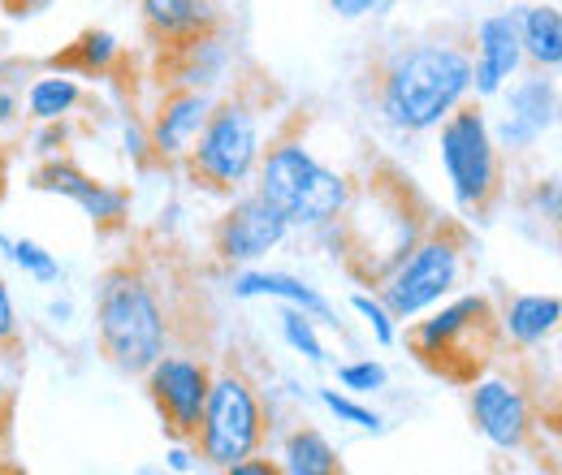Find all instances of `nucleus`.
I'll return each instance as SVG.
<instances>
[{
  "label": "nucleus",
  "mask_w": 562,
  "mask_h": 475,
  "mask_svg": "<svg viewBox=\"0 0 562 475\" xmlns=\"http://www.w3.org/2000/svg\"><path fill=\"white\" fill-rule=\"evenodd\" d=\"M53 0H0V9L9 13V18H35V13H44Z\"/></svg>",
  "instance_id": "c9c22d12"
},
{
  "label": "nucleus",
  "mask_w": 562,
  "mask_h": 475,
  "mask_svg": "<svg viewBox=\"0 0 562 475\" xmlns=\"http://www.w3.org/2000/svg\"><path fill=\"white\" fill-rule=\"evenodd\" d=\"M281 104L278 82L256 66H247V78H234L225 95H216L209 109L204 131L195 135L191 151L182 156V173L195 191L209 195H238L251 186L260 151H265V131H269V109Z\"/></svg>",
  "instance_id": "7ed1b4c3"
},
{
  "label": "nucleus",
  "mask_w": 562,
  "mask_h": 475,
  "mask_svg": "<svg viewBox=\"0 0 562 475\" xmlns=\"http://www.w3.org/2000/svg\"><path fill=\"white\" fill-rule=\"evenodd\" d=\"M195 454L216 467V472H229L234 463L251 459V454H265L269 445V407H265V394L256 385V376L247 372V363L225 350L216 363H212V385L204 410H200V428H195Z\"/></svg>",
  "instance_id": "0eeeda50"
},
{
  "label": "nucleus",
  "mask_w": 562,
  "mask_h": 475,
  "mask_svg": "<svg viewBox=\"0 0 562 475\" xmlns=\"http://www.w3.org/2000/svg\"><path fill=\"white\" fill-rule=\"evenodd\" d=\"M9 407H13V403L4 398V403H0V472H9V463H4V459H9Z\"/></svg>",
  "instance_id": "4c0bfd02"
},
{
  "label": "nucleus",
  "mask_w": 562,
  "mask_h": 475,
  "mask_svg": "<svg viewBox=\"0 0 562 475\" xmlns=\"http://www.w3.org/2000/svg\"><path fill=\"white\" fill-rule=\"evenodd\" d=\"M238 57L234 44L225 39V31L200 35L191 44L178 48H160L156 53V82L160 87H200V91H221L225 82H234Z\"/></svg>",
  "instance_id": "f3484780"
},
{
  "label": "nucleus",
  "mask_w": 562,
  "mask_h": 475,
  "mask_svg": "<svg viewBox=\"0 0 562 475\" xmlns=\"http://www.w3.org/2000/svg\"><path fill=\"white\" fill-rule=\"evenodd\" d=\"M216 100V91H200V87H160V100L156 109L143 117L147 138H151V151H156V165H182V156L191 151L195 135L204 131L209 122V109Z\"/></svg>",
  "instance_id": "2eb2a0df"
},
{
  "label": "nucleus",
  "mask_w": 562,
  "mask_h": 475,
  "mask_svg": "<svg viewBox=\"0 0 562 475\" xmlns=\"http://www.w3.org/2000/svg\"><path fill=\"white\" fill-rule=\"evenodd\" d=\"M562 303L559 294H510L497 312L506 350H537L559 333Z\"/></svg>",
  "instance_id": "6ab92c4d"
},
{
  "label": "nucleus",
  "mask_w": 562,
  "mask_h": 475,
  "mask_svg": "<svg viewBox=\"0 0 562 475\" xmlns=\"http://www.w3.org/2000/svg\"><path fill=\"white\" fill-rule=\"evenodd\" d=\"M18 113H22V100H18V91L0 87V126H9V122H13Z\"/></svg>",
  "instance_id": "e433bc0d"
},
{
  "label": "nucleus",
  "mask_w": 562,
  "mask_h": 475,
  "mask_svg": "<svg viewBox=\"0 0 562 475\" xmlns=\"http://www.w3.org/2000/svg\"><path fill=\"white\" fill-rule=\"evenodd\" d=\"M4 186H9V151L0 143V200H4Z\"/></svg>",
  "instance_id": "58836bf2"
},
{
  "label": "nucleus",
  "mask_w": 562,
  "mask_h": 475,
  "mask_svg": "<svg viewBox=\"0 0 562 475\" xmlns=\"http://www.w3.org/2000/svg\"><path fill=\"white\" fill-rule=\"evenodd\" d=\"M9 260H13L18 269L26 272L31 281H40V285H53V281H61V264H57V256H53L48 247H40L35 238H13V247H9Z\"/></svg>",
  "instance_id": "a878e982"
},
{
  "label": "nucleus",
  "mask_w": 562,
  "mask_h": 475,
  "mask_svg": "<svg viewBox=\"0 0 562 475\" xmlns=\"http://www.w3.org/2000/svg\"><path fill=\"white\" fill-rule=\"evenodd\" d=\"M437 156L450 182V195L463 216L490 220L506 200V156L497 151L485 117V100L468 95L441 126H437Z\"/></svg>",
  "instance_id": "1a4fd4ad"
},
{
  "label": "nucleus",
  "mask_w": 562,
  "mask_h": 475,
  "mask_svg": "<svg viewBox=\"0 0 562 475\" xmlns=\"http://www.w3.org/2000/svg\"><path fill=\"white\" fill-rule=\"evenodd\" d=\"M502 95H506V109H502L497 126H490V131L497 151L510 160V156L532 151L541 138L559 126V82H554V73L528 69V78H519L515 87L506 82Z\"/></svg>",
  "instance_id": "ddd939ff"
},
{
  "label": "nucleus",
  "mask_w": 562,
  "mask_h": 475,
  "mask_svg": "<svg viewBox=\"0 0 562 475\" xmlns=\"http://www.w3.org/2000/svg\"><path fill=\"white\" fill-rule=\"evenodd\" d=\"M432 316L407 320V350L424 372L441 376L446 385H472L506 354V338L497 325V307L490 294H459L428 307Z\"/></svg>",
  "instance_id": "423d86ee"
},
{
  "label": "nucleus",
  "mask_w": 562,
  "mask_h": 475,
  "mask_svg": "<svg viewBox=\"0 0 562 475\" xmlns=\"http://www.w3.org/2000/svg\"><path fill=\"white\" fill-rule=\"evenodd\" d=\"M70 303H53V307H48V316H53V320H57V325H66V320H70Z\"/></svg>",
  "instance_id": "ea45409f"
},
{
  "label": "nucleus",
  "mask_w": 562,
  "mask_h": 475,
  "mask_svg": "<svg viewBox=\"0 0 562 475\" xmlns=\"http://www.w3.org/2000/svg\"><path fill=\"white\" fill-rule=\"evenodd\" d=\"M212 385V354L200 350H165L147 372H143V389H147V403L160 419V432L169 441H195V428H200V410L209 398Z\"/></svg>",
  "instance_id": "9d476101"
},
{
  "label": "nucleus",
  "mask_w": 562,
  "mask_h": 475,
  "mask_svg": "<svg viewBox=\"0 0 562 475\" xmlns=\"http://www.w3.org/2000/svg\"><path fill=\"white\" fill-rule=\"evenodd\" d=\"M321 403L329 415H338L342 423H351V428H363V432H381L385 423H381V415L372 407H363V403H355L351 394H338V389H321Z\"/></svg>",
  "instance_id": "bb28decb"
},
{
  "label": "nucleus",
  "mask_w": 562,
  "mask_h": 475,
  "mask_svg": "<svg viewBox=\"0 0 562 475\" xmlns=\"http://www.w3.org/2000/svg\"><path fill=\"white\" fill-rule=\"evenodd\" d=\"M229 290H234V298H281V303H290V307H303L316 325L338 329L334 303H329L316 285H307V281H299V276H290V272H238V276L229 281Z\"/></svg>",
  "instance_id": "aec40b11"
},
{
  "label": "nucleus",
  "mask_w": 562,
  "mask_h": 475,
  "mask_svg": "<svg viewBox=\"0 0 562 475\" xmlns=\"http://www.w3.org/2000/svg\"><path fill=\"white\" fill-rule=\"evenodd\" d=\"M472 95V31L432 26L368 53L359 100L394 135L437 131Z\"/></svg>",
  "instance_id": "f257e3e1"
},
{
  "label": "nucleus",
  "mask_w": 562,
  "mask_h": 475,
  "mask_svg": "<svg viewBox=\"0 0 562 475\" xmlns=\"http://www.w3.org/2000/svg\"><path fill=\"white\" fill-rule=\"evenodd\" d=\"M342 22H359V18H381V13H390L398 0H325Z\"/></svg>",
  "instance_id": "2f4dec72"
},
{
  "label": "nucleus",
  "mask_w": 562,
  "mask_h": 475,
  "mask_svg": "<svg viewBox=\"0 0 562 475\" xmlns=\"http://www.w3.org/2000/svg\"><path fill=\"white\" fill-rule=\"evenodd\" d=\"M290 234H294L290 220L269 200H260L256 191H238V195H229V207L212 220L209 238L216 264L238 269V264H260Z\"/></svg>",
  "instance_id": "f8f14e48"
},
{
  "label": "nucleus",
  "mask_w": 562,
  "mask_h": 475,
  "mask_svg": "<svg viewBox=\"0 0 562 475\" xmlns=\"http://www.w3.org/2000/svg\"><path fill=\"white\" fill-rule=\"evenodd\" d=\"M481 4H497V0H481Z\"/></svg>",
  "instance_id": "a19ab883"
},
{
  "label": "nucleus",
  "mask_w": 562,
  "mask_h": 475,
  "mask_svg": "<svg viewBox=\"0 0 562 475\" xmlns=\"http://www.w3.org/2000/svg\"><path fill=\"white\" fill-rule=\"evenodd\" d=\"M200 463H195V445H187V441H173V450H169V472H195Z\"/></svg>",
  "instance_id": "f704fd0d"
},
{
  "label": "nucleus",
  "mask_w": 562,
  "mask_h": 475,
  "mask_svg": "<svg viewBox=\"0 0 562 475\" xmlns=\"http://www.w3.org/2000/svg\"><path fill=\"white\" fill-rule=\"evenodd\" d=\"M528 207H532V216H541V220L559 225L562 207H559V178H554V173L532 182V191H528Z\"/></svg>",
  "instance_id": "7c9ffc66"
},
{
  "label": "nucleus",
  "mask_w": 562,
  "mask_h": 475,
  "mask_svg": "<svg viewBox=\"0 0 562 475\" xmlns=\"http://www.w3.org/2000/svg\"><path fill=\"white\" fill-rule=\"evenodd\" d=\"M122 61H126V48L117 44V35L104 31V26H91L66 53H57L48 66L61 69V73H78V78H109Z\"/></svg>",
  "instance_id": "4be33fe9"
},
{
  "label": "nucleus",
  "mask_w": 562,
  "mask_h": 475,
  "mask_svg": "<svg viewBox=\"0 0 562 475\" xmlns=\"http://www.w3.org/2000/svg\"><path fill=\"white\" fill-rule=\"evenodd\" d=\"M31 191L44 195H61L70 204L82 207V216L91 220V229L100 234H122L131 225V191L91 178L87 169H78L70 156H48L35 173H31Z\"/></svg>",
  "instance_id": "4468645a"
},
{
  "label": "nucleus",
  "mask_w": 562,
  "mask_h": 475,
  "mask_svg": "<svg viewBox=\"0 0 562 475\" xmlns=\"http://www.w3.org/2000/svg\"><path fill=\"white\" fill-rule=\"evenodd\" d=\"M22 104H26V117H35V122H70L74 113L87 104V87L74 73L48 69L26 87Z\"/></svg>",
  "instance_id": "b1692460"
},
{
  "label": "nucleus",
  "mask_w": 562,
  "mask_h": 475,
  "mask_svg": "<svg viewBox=\"0 0 562 475\" xmlns=\"http://www.w3.org/2000/svg\"><path fill=\"white\" fill-rule=\"evenodd\" d=\"M351 307L363 316V320H368V325H372V338H376V346H385V350H390V346L398 341V320L385 312V303H381L376 294H351Z\"/></svg>",
  "instance_id": "c85d7f7f"
},
{
  "label": "nucleus",
  "mask_w": 562,
  "mask_h": 475,
  "mask_svg": "<svg viewBox=\"0 0 562 475\" xmlns=\"http://www.w3.org/2000/svg\"><path fill=\"white\" fill-rule=\"evenodd\" d=\"M472 269V229L459 216H432L416 247L372 290L394 320H416L441 298H450Z\"/></svg>",
  "instance_id": "6e6552de"
},
{
  "label": "nucleus",
  "mask_w": 562,
  "mask_h": 475,
  "mask_svg": "<svg viewBox=\"0 0 562 475\" xmlns=\"http://www.w3.org/2000/svg\"><path fill=\"white\" fill-rule=\"evenodd\" d=\"M234 475H278V459H265V454H251V459H243V463H234L229 467Z\"/></svg>",
  "instance_id": "72a5a7b5"
},
{
  "label": "nucleus",
  "mask_w": 562,
  "mask_h": 475,
  "mask_svg": "<svg viewBox=\"0 0 562 475\" xmlns=\"http://www.w3.org/2000/svg\"><path fill=\"white\" fill-rule=\"evenodd\" d=\"M338 381H342L347 394H376V389L390 385V372H385V363H376V359H355V363H342V367H338Z\"/></svg>",
  "instance_id": "cd10ccee"
},
{
  "label": "nucleus",
  "mask_w": 562,
  "mask_h": 475,
  "mask_svg": "<svg viewBox=\"0 0 562 475\" xmlns=\"http://www.w3.org/2000/svg\"><path fill=\"white\" fill-rule=\"evenodd\" d=\"M0 44H4V39H0Z\"/></svg>",
  "instance_id": "79ce46f5"
},
{
  "label": "nucleus",
  "mask_w": 562,
  "mask_h": 475,
  "mask_svg": "<svg viewBox=\"0 0 562 475\" xmlns=\"http://www.w3.org/2000/svg\"><path fill=\"white\" fill-rule=\"evenodd\" d=\"M472 423L502 454H528L541 432V398L519 376H481L472 381Z\"/></svg>",
  "instance_id": "9b49d317"
},
{
  "label": "nucleus",
  "mask_w": 562,
  "mask_h": 475,
  "mask_svg": "<svg viewBox=\"0 0 562 475\" xmlns=\"http://www.w3.org/2000/svg\"><path fill=\"white\" fill-rule=\"evenodd\" d=\"M139 18L147 44L160 53L225 31V0H139Z\"/></svg>",
  "instance_id": "a211bd4d"
},
{
  "label": "nucleus",
  "mask_w": 562,
  "mask_h": 475,
  "mask_svg": "<svg viewBox=\"0 0 562 475\" xmlns=\"http://www.w3.org/2000/svg\"><path fill=\"white\" fill-rule=\"evenodd\" d=\"M299 117L303 113H290L281 117L278 131H269V143L260 151V165H256V195L269 200L281 216L290 220V229H325L342 216V207L351 200V178L334 165H325L307 143L299 135Z\"/></svg>",
  "instance_id": "39448f33"
},
{
  "label": "nucleus",
  "mask_w": 562,
  "mask_h": 475,
  "mask_svg": "<svg viewBox=\"0 0 562 475\" xmlns=\"http://www.w3.org/2000/svg\"><path fill=\"white\" fill-rule=\"evenodd\" d=\"M281 338H285V346H290L294 354H303L307 363H316V367L329 363L325 341L316 333V320H312L303 307H290V303H285V312H281Z\"/></svg>",
  "instance_id": "393cba45"
},
{
  "label": "nucleus",
  "mask_w": 562,
  "mask_h": 475,
  "mask_svg": "<svg viewBox=\"0 0 562 475\" xmlns=\"http://www.w3.org/2000/svg\"><path fill=\"white\" fill-rule=\"evenodd\" d=\"M519 18V48L528 69L559 73L562 66V13L559 4H524L515 9Z\"/></svg>",
  "instance_id": "412c9836"
},
{
  "label": "nucleus",
  "mask_w": 562,
  "mask_h": 475,
  "mask_svg": "<svg viewBox=\"0 0 562 475\" xmlns=\"http://www.w3.org/2000/svg\"><path fill=\"white\" fill-rule=\"evenodd\" d=\"M432 216L437 212L416 191V182L398 165L376 160L359 182L351 178V200L342 207V216L316 234L334 242V260L359 285L376 290L394 272V264L416 247V238L428 229Z\"/></svg>",
  "instance_id": "f03ea898"
},
{
  "label": "nucleus",
  "mask_w": 562,
  "mask_h": 475,
  "mask_svg": "<svg viewBox=\"0 0 562 475\" xmlns=\"http://www.w3.org/2000/svg\"><path fill=\"white\" fill-rule=\"evenodd\" d=\"M95 341L122 376H143L173 346V303L139 256L109 264L95 281Z\"/></svg>",
  "instance_id": "20e7f679"
},
{
  "label": "nucleus",
  "mask_w": 562,
  "mask_h": 475,
  "mask_svg": "<svg viewBox=\"0 0 562 475\" xmlns=\"http://www.w3.org/2000/svg\"><path fill=\"white\" fill-rule=\"evenodd\" d=\"M26 350V333H22V320H18V307H13V294H9V281L0 269V354L18 359Z\"/></svg>",
  "instance_id": "c756f323"
},
{
  "label": "nucleus",
  "mask_w": 562,
  "mask_h": 475,
  "mask_svg": "<svg viewBox=\"0 0 562 475\" xmlns=\"http://www.w3.org/2000/svg\"><path fill=\"white\" fill-rule=\"evenodd\" d=\"M35 151H40V156H66V151H70V126H66V122H40Z\"/></svg>",
  "instance_id": "473e14b6"
},
{
  "label": "nucleus",
  "mask_w": 562,
  "mask_h": 475,
  "mask_svg": "<svg viewBox=\"0 0 562 475\" xmlns=\"http://www.w3.org/2000/svg\"><path fill=\"white\" fill-rule=\"evenodd\" d=\"M524 69V48H519V18L515 9L485 13L472 26V95L493 100L502 87Z\"/></svg>",
  "instance_id": "dca6fc26"
},
{
  "label": "nucleus",
  "mask_w": 562,
  "mask_h": 475,
  "mask_svg": "<svg viewBox=\"0 0 562 475\" xmlns=\"http://www.w3.org/2000/svg\"><path fill=\"white\" fill-rule=\"evenodd\" d=\"M278 467L290 475H342L347 472V463L338 459L334 441H329L321 428H312V423H299V428L285 432Z\"/></svg>",
  "instance_id": "5701e85b"
}]
</instances>
